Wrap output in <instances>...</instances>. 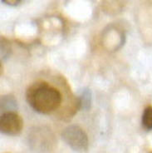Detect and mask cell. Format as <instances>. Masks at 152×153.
<instances>
[{
	"label": "cell",
	"instance_id": "1",
	"mask_svg": "<svg viewBox=\"0 0 152 153\" xmlns=\"http://www.w3.org/2000/svg\"><path fill=\"white\" fill-rule=\"evenodd\" d=\"M26 99L33 110L47 114L61 105L62 96L58 90L51 87L47 82H37L27 88Z\"/></svg>",
	"mask_w": 152,
	"mask_h": 153
},
{
	"label": "cell",
	"instance_id": "2",
	"mask_svg": "<svg viewBox=\"0 0 152 153\" xmlns=\"http://www.w3.org/2000/svg\"><path fill=\"white\" fill-rule=\"evenodd\" d=\"M62 137L64 142L74 151L83 152L87 149V136L79 126H69L66 127L62 133Z\"/></svg>",
	"mask_w": 152,
	"mask_h": 153
},
{
	"label": "cell",
	"instance_id": "3",
	"mask_svg": "<svg viewBox=\"0 0 152 153\" xmlns=\"http://www.w3.org/2000/svg\"><path fill=\"white\" fill-rule=\"evenodd\" d=\"M23 119L16 112H8L1 115L0 130L2 133L14 136L23 129Z\"/></svg>",
	"mask_w": 152,
	"mask_h": 153
},
{
	"label": "cell",
	"instance_id": "4",
	"mask_svg": "<svg viewBox=\"0 0 152 153\" xmlns=\"http://www.w3.org/2000/svg\"><path fill=\"white\" fill-rule=\"evenodd\" d=\"M17 108H18L17 101L13 96L5 95L1 97V101H0L1 115L8 112H15Z\"/></svg>",
	"mask_w": 152,
	"mask_h": 153
},
{
	"label": "cell",
	"instance_id": "5",
	"mask_svg": "<svg viewBox=\"0 0 152 153\" xmlns=\"http://www.w3.org/2000/svg\"><path fill=\"white\" fill-rule=\"evenodd\" d=\"M91 93L90 90L86 89L84 90L82 95H81L80 98L78 100V104L81 109L87 111L88 110L90 107H91Z\"/></svg>",
	"mask_w": 152,
	"mask_h": 153
},
{
	"label": "cell",
	"instance_id": "6",
	"mask_svg": "<svg viewBox=\"0 0 152 153\" xmlns=\"http://www.w3.org/2000/svg\"><path fill=\"white\" fill-rule=\"evenodd\" d=\"M142 125L145 129L151 130L152 129V107H148L145 109L142 118H141Z\"/></svg>",
	"mask_w": 152,
	"mask_h": 153
},
{
	"label": "cell",
	"instance_id": "7",
	"mask_svg": "<svg viewBox=\"0 0 152 153\" xmlns=\"http://www.w3.org/2000/svg\"><path fill=\"white\" fill-rule=\"evenodd\" d=\"M11 53V47L9 42L4 38H1V57L2 60H5L9 57Z\"/></svg>",
	"mask_w": 152,
	"mask_h": 153
},
{
	"label": "cell",
	"instance_id": "8",
	"mask_svg": "<svg viewBox=\"0 0 152 153\" xmlns=\"http://www.w3.org/2000/svg\"><path fill=\"white\" fill-rule=\"evenodd\" d=\"M1 2L6 4H8V5H13V6L18 5L19 3H21V1H19V0H2Z\"/></svg>",
	"mask_w": 152,
	"mask_h": 153
}]
</instances>
